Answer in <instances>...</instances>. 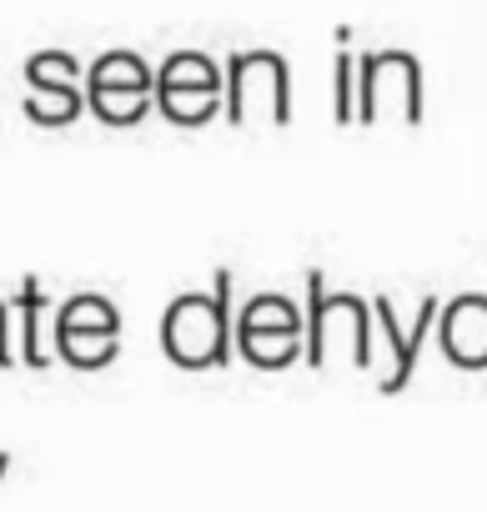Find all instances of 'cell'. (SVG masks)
Returning a JSON list of instances; mask_svg holds the SVG:
<instances>
[{
	"label": "cell",
	"instance_id": "cell-15",
	"mask_svg": "<svg viewBox=\"0 0 487 512\" xmlns=\"http://www.w3.org/2000/svg\"><path fill=\"white\" fill-rule=\"evenodd\" d=\"M6 472H11V452H0V487H6Z\"/></svg>",
	"mask_w": 487,
	"mask_h": 512
},
{
	"label": "cell",
	"instance_id": "cell-5",
	"mask_svg": "<svg viewBox=\"0 0 487 512\" xmlns=\"http://www.w3.org/2000/svg\"><path fill=\"white\" fill-rule=\"evenodd\" d=\"M231 342H236V352L247 357L252 367L277 372V367H287V362L302 357V347H307V317L287 297L267 292V297H252L247 307H241V317L231 322Z\"/></svg>",
	"mask_w": 487,
	"mask_h": 512
},
{
	"label": "cell",
	"instance_id": "cell-14",
	"mask_svg": "<svg viewBox=\"0 0 487 512\" xmlns=\"http://www.w3.org/2000/svg\"><path fill=\"white\" fill-rule=\"evenodd\" d=\"M16 362L11 357V302H0V367Z\"/></svg>",
	"mask_w": 487,
	"mask_h": 512
},
{
	"label": "cell",
	"instance_id": "cell-2",
	"mask_svg": "<svg viewBox=\"0 0 487 512\" xmlns=\"http://www.w3.org/2000/svg\"><path fill=\"white\" fill-rule=\"evenodd\" d=\"M302 357L322 367H372V307L352 292H327L322 272H307V347Z\"/></svg>",
	"mask_w": 487,
	"mask_h": 512
},
{
	"label": "cell",
	"instance_id": "cell-12",
	"mask_svg": "<svg viewBox=\"0 0 487 512\" xmlns=\"http://www.w3.org/2000/svg\"><path fill=\"white\" fill-rule=\"evenodd\" d=\"M11 317L21 327V362L26 367H51V352H56V317H51V297L41 287V277H26L16 302H11Z\"/></svg>",
	"mask_w": 487,
	"mask_h": 512
},
{
	"label": "cell",
	"instance_id": "cell-6",
	"mask_svg": "<svg viewBox=\"0 0 487 512\" xmlns=\"http://www.w3.org/2000/svg\"><path fill=\"white\" fill-rule=\"evenodd\" d=\"M156 106L176 126H201L226 106V71L201 51H176L156 71Z\"/></svg>",
	"mask_w": 487,
	"mask_h": 512
},
{
	"label": "cell",
	"instance_id": "cell-13",
	"mask_svg": "<svg viewBox=\"0 0 487 512\" xmlns=\"http://www.w3.org/2000/svg\"><path fill=\"white\" fill-rule=\"evenodd\" d=\"M332 111L337 121H357V61L352 51H337V71H332Z\"/></svg>",
	"mask_w": 487,
	"mask_h": 512
},
{
	"label": "cell",
	"instance_id": "cell-8",
	"mask_svg": "<svg viewBox=\"0 0 487 512\" xmlns=\"http://www.w3.org/2000/svg\"><path fill=\"white\" fill-rule=\"evenodd\" d=\"M116 347H121V312L106 297L81 292L56 307V357H66L81 372H96L116 357Z\"/></svg>",
	"mask_w": 487,
	"mask_h": 512
},
{
	"label": "cell",
	"instance_id": "cell-4",
	"mask_svg": "<svg viewBox=\"0 0 487 512\" xmlns=\"http://www.w3.org/2000/svg\"><path fill=\"white\" fill-rule=\"evenodd\" d=\"M357 121H422V66L407 51H372L357 61Z\"/></svg>",
	"mask_w": 487,
	"mask_h": 512
},
{
	"label": "cell",
	"instance_id": "cell-10",
	"mask_svg": "<svg viewBox=\"0 0 487 512\" xmlns=\"http://www.w3.org/2000/svg\"><path fill=\"white\" fill-rule=\"evenodd\" d=\"M26 116L36 126H71L86 106L81 96V66L66 51H41L26 61Z\"/></svg>",
	"mask_w": 487,
	"mask_h": 512
},
{
	"label": "cell",
	"instance_id": "cell-9",
	"mask_svg": "<svg viewBox=\"0 0 487 512\" xmlns=\"http://www.w3.org/2000/svg\"><path fill=\"white\" fill-rule=\"evenodd\" d=\"M437 312L442 307L432 297H422L412 327H402L397 312H392V297H377L372 302V362H382V377H377L382 392H402L407 387V377L417 367V352H422V337H427V327H432Z\"/></svg>",
	"mask_w": 487,
	"mask_h": 512
},
{
	"label": "cell",
	"instance_id": "cell-7",
	"mask_svg": "<svg viewBox=\"0 0 487 512\" xmlns=\"http://www.w3.org/2000/svg\"><path fill=\"white\" fill-rule=\"evenodd\" d=\"M156 101V76L136 51H111L86 76V106L106 126H136Z\"/></svg>",
	"mask_w": 487,
	"mask_h": 512
},
{
	"label": "cell",
	"instance_id": "cell-3",
	"mask_svg": "<svg viewBox=\"0 0 487 512\" xmlns=\"http://www.w3.org/2000/svg\"><path fill=\"white\" fill-rule=\"evenodd\" d=\"M226 121L236 126L292 121V76L277 51H241L226 61Z\"/></svg>",
	"mask_w": 487,
	"mask_h": 512
},
{
	"label": "cell",
	"instance_id": "cell-1",
	"mask_svg": "<svg viewBox=\"0 0 487 512\" xmlns=\"http://www.w3.org/2000/svg\"><path fill=\"white\" fill-rule=\"evenodd\" d=\"M161 347L186 372H206L231 357V272H216L211 292H186L166 307Z\"/></svg>",
	"mask_w": 487,
	"mask_h": 512
},
{
	"label": "cell",
	"instance_id": "cell-11",
	"mask_svg": "<svg viewBox=\"0 0 487 512\" xmlns=\"http://www.w3.org/2000/svg\"><path fill=\"white\" fill-rule=\"evenodd\" d=\"M442 322V352L452 367L482 372L487 367V297H457L437 312Z\"/></svg>",
	"mask_w": 487,
	"mask_h": 512
}]
</instances>
